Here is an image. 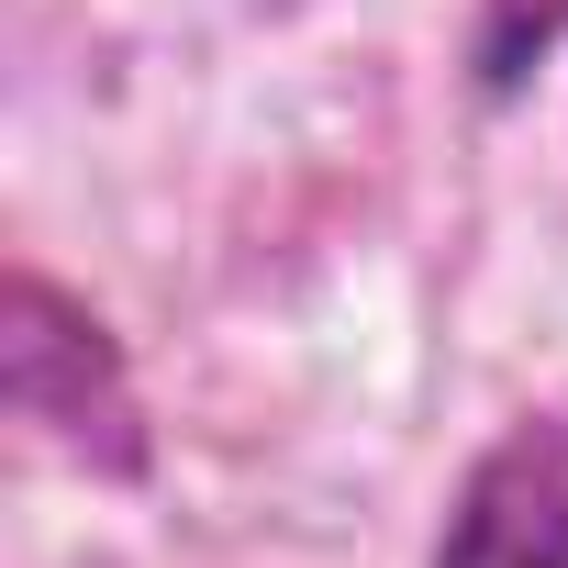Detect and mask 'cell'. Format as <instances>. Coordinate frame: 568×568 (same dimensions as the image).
Instances as JSON below:
<instances>
[{
  "label": "cell",
  "instance_id": "obj_1",
  "mask_svg": "<svg viewBox=\"0 0 568 568\" xmlns=\"http://www.w3.org/2000/svg\"><path fill=\"white\" fill-rule=\"evenodd\" d=\"M0 413L23 424V446H45L57 468H79L101 490L156 479V424H145L134 357L101 324V302H79L45 256L0 267Z\"/></svg>",
  "mask_w": 568,
  "mask_h": 568
},
{
  "label": "cell",
  "instance_id": "obj_2",
  "mask_svg": "<svg viewBox=\"0 0 568 568\" xmlns=\"http://www.w3.org/2000/svg\"><path fill=\"white\" fill-rule=\"evenodd\" d=\"M424 568H568V413H513L457 468Z\"/></svg>",
  "mask_w": 568,
  "mask_h": 568
},
{
  "label": "cell",
  "instance_id": "obj_3",
  "mask_svg": "<svg viewBox=\"0 0 568 568\" xmlns=\"http://www.w3.org/2000/svg\"><path fill=\"white\" fill-rule=\"evenodd\" d=\"M568 57V0H468V101L513 112Z\"/></svg>",
  "mask_w": 568,
  "mask_h": 568
}]
</instances>
